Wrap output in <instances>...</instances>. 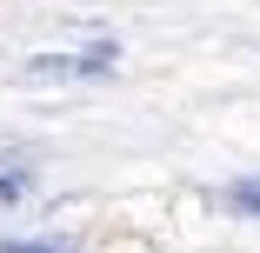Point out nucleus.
<instances>
[{"mask_svg":"<svg viewBox=\"0 0 260 253\" xmlns=\"http://www.w3.org/2000/svg\"><path fill=\"white\" fill-rule=\"evenodd\" d=\"M114 60H120L114 47H93V54H40V60H27V74L34 80H54V74L60 80H107Z\"/></svg>","mask_w":260,"mask_h":253,"instance_id":"obj_1","label":"nucleus"},{"mask_svg":"<svg viewBox=\"0 0 260 253\" xmlns=\"http://www.w3.org/2000/svg\"><path fill=\"white\" fill-rule=\"evenodd\" d=\"M227 207H234V213H247V220H260V173H247V180H234V187H227Z\"/></svg>","mask_w":260,"mask_h":253,"instance_id":"obj_2","label":"nucleus"},{"mask_svg":"<svg viewBox=\"0 0 260 253\" xmlns=\"http://www.w3.org/2000/svg\"><path fill=\"white\" fill-rule=\"evenodd\" d=\"M0 253H74L60 240H0Z\"/></svg>","mask_w":260,"mask_h":253,"instance_id":"obj_3","label":"nucleus"},{"mask_svg":"<svg viewBox=\"0 0 260 253\" xmlns=\"http://www.w3.org/2000/svg\"><path fill=\"white\" fill-rule=\"evenodd\" d=\"M34 187V173H0V200H14V193H27Z\"/></svg>","mask_w":260,"mask_h":253,"instance_id":"obj_4","label":"nucleus"}]
</instances>
